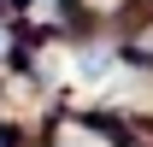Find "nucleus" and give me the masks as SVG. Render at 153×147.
Wrapping results in <instances>:
<instances>
[]
</instances>
